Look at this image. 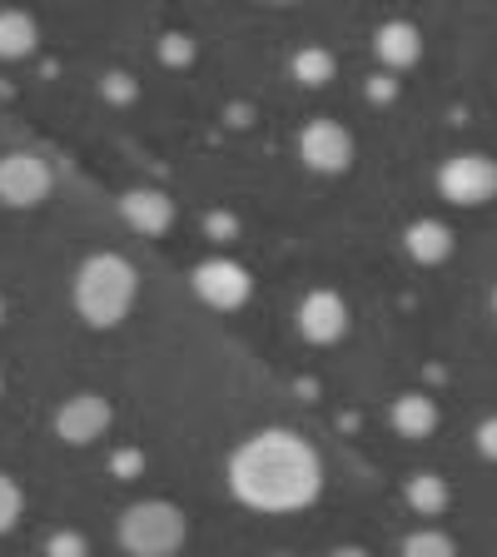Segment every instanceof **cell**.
<instances>
[{
  "instance_id": "1",
  "label": "cell",
  "mask_w": 497,
  "mask_h": 557,
  "mask_svg": "<svg viewBox=\"0 0 497 557\" xmlns=\"http://www.w3.org/2000/svg\"><path fill=\"white\" fill-rule=\"evenodd\" d=\"M229 493L254 512H299L319 503L324 493V453L313 448L299 429L269 423V429L244 433L229 448Z\"/></svg>"
},
{
  "instance_id": "2",
  "label": "cell",
  "mask_w": 497,
  "mask_h": 557,
  "mask_svg": "<svg viewBox=\"0 0 497 557\" xmlns=\"http://www.w3.org/2000/svg\"><path fill=\"white\" fill-rule=\"evenodd\" d=\"M139 299V269L115 249H95L70 274V304L90 329H115Z\"/></svg>"
},
{
  "instance_id": "3",
  "label": "cell",
  "mask_w": 497,
  "mask_h": 557,
  "mask_svg": "<svg viewBox=\"0 0 497 557\" xmlns=\"http://www.w3.org/2000/svg\"><path fill=\"white\" fill-rule=\"evenodd\" d=\"M115 543L129 557H174L189 543V518L174 498H135L115 518Z\"/></svg>"
},
{
  "instance_id": "4",
  "label": "cell",
  "mask_w": 497,
  "mask_h": 557,
  "mask_svg": "<svg viewBox=\"0 0 497 557\" xmlns=\"http://www.w3.org/2000/svg\"><path fill=\"white\" fill-rule=\"evenodd\" d=\"M438 195L458 209H483L497 199V160L487 150H452L438 164Z\"/></svg>"
},
{
  "instance_id": "5",
  "label": "cell",
  "mask_w": 497,
  "mask_h": 557,
  "mask_svg": "<svg viewBox=\"0 0 497 557\" xmlns=\"http://www.w3.org/2000/svg\"><path fill=\"white\" fill-rule=\"evenodd\" d=\"M55 189V170L35 150H5L0 154V205L5 209H35Z\"/></svg>"
},
{
  "instance_id": "6",
  "label": "cell",
  "mask_w": 497,
  "mask_h": 557,
  "mask_svg": "<svg viewBox=\"0 0 497 557\" xmlns=\"http://www.w3.org/2000/svg\"><path fill=\"white\" fill-rule=\"evenodd\" d=\"M189 289H195V299L209 304V309H244L249 294H254V274L229 255H209L189 269Z\"/></svg>"
},
{
  "instance_id": "7",
  "label": "cell",
  "mask_w": 497,
  "mask_h": 557,
  "mask_svg": "<svg viewBox=\"0 0 497 557\" xmlns=\"http://www.w3.org/2000/svg\"><path fill=\"white\" fill-rule=\"evenodd\" d=\"M55 438L70 443V448H90V443H100L104 433H110V423H115V404L104 394H95V388H75L70 398H60L55 408Z\"/></svg>"
},
{
  "instance_id": "8",
  "label": "cell",
  "mask_w": 497,
  "mask_h": 557,
  "mask_svg": "<svg viewBox=\"0 0 497 557\" xmlns=\"http://www.w3.org/2000/svg\"><path fill=\"white\" fill-rule=\"evenodd\" d=\"M359 145H353V129L334 115H313L299 125V160L313 174H344L353 164Z\"/></svg>"
},
{
  "instance_id": "9",
  "label": "cell",
  "mask_w": 497,
  "mask_h": 557,
  "mask_svg": "<svg viewBox=\"0 0 497 557\" xmlns=\"http://www.w3.org/2000/svg\"><path fill=\"white\" fill-rule=\"evenodd\" d=\"M115 209H120V220H125L129 230L154 234V239H160V234H170L174 220H179L174 195H170V189H160V185H129V189H120Z\"/></svg>"
},
{
  "instance_id": "10",
  "label": "cell",
  "mask_w": 497,
  "mask_h": 557,
  "mask_svg": "<svg viewBox=\"0 0 497 557\" xmlns=\"http://www.w3.org/2000/svg\"><path fill=\"white\" fill-rule=\"evenodd\" d=\"M294 319H299V334L309 344H338L348 334V299L338 289H328V284H319V289H309L299 299Z\"/></svg>"
},
{
  "instance_id": "11",
  "label": "cell",
  "mask_w": 497,
  "mask_h": 557,
  "mask_svg": "<svg viewBox=\"0 0 497 557\" xmlns=\"http://www.w3.org/2000/svg\"><path fill=\"white\" fill-rule=\"evenodd\" d=\"M373 50H378V60L398 75V70L423 60V30H418V21H408V15H394V21H383L378 30H373Z\"/></svg>"
},
{
  "instance_id": "12",
  "label": "cell",
  "mask_w": 497,
  "mask_h": 557,
  "mask_svg": "<svg viewBox=\"0 0 497 557\" xmlns=\"http://www.w3.org/2000/svg\"><path fill=\"white\" fill-rule=\"evenodd\" d=\"M388 423H394V433H403V438H428L443 423L438 398L423 394V388H403V394H394V404H388Z\"/></svg>"
},
{
  "instance_id": "13",
  "label": "cell",
  "mask_w": 497,
  "mask_h": 557,
  "mask_svg": "<svg viewBox=\"0 0 497 557\" xmlns=\"http://www.w3.org/2000/svg\"><path fill=\"white\" fill-rule=\"evenodd\" d=\"M452 224L433 220V214H418V220H408L403 230V249L418 259V264H443V259L452 255Z\"/></svg>"
},
{
  "instance_id": "14",
  "label": "cell",
  "mask_w": 497,
  "mask_h": 557,
  "mask_svg": "<svg viewBox=\"0 0 497 557\" xmlns=\"http://www.w3.org/2000/svg\"><path fill=\"white\" fill-rule=\"evenodd\" d=\"M403 503L418 512V518H443L452 503V483L433 468H418V473L403 478Z\"/></svg>"
},
{
  "instance_id": "15",
  "label": "cell",
  "mask_w": 497,
  "mask_h": 557,
  "mask_svg": "<svg viewBox=\"0 0 497 557\" xmlns=\"http://www.w3.org/2000/svg\"><path fill=\"white\" fill-rule=\"evenodd\" d=\"M40 46V21L21 5H0V60H21Z\"/></svg>"
},
{
  "instance_id": "16",
  "label": "cell",
  "mask_w": 497,
  "mask_h": 557,
  "mask_svg": "<svg viewBox=\"0 0 497 557\" xmlns=\"http://www.w3.org/2000/svg\"><path fill=\"white\" fill-rule=\"evenodd\" d=\"M289 70H294V81H299V85H309V90H324V85L338 75V55L328 46H319V40H309V46H299L289 55Z\"/></svg>"
},
{
  "instance_id": "17",
  "label": "cell",
  "mask_w": 497,
  "mask_h": 557,
  "mask_svg": "<svg viewBox=\"0 0 497 557\" xmlns=\"http://www.w3.org/2000/svg\"><path fill=\"white\" fill-rule=\"evenodd\" d=\"M398 557H458V543H452V533H443L438 522H423L398 543Z\"/></svg>"
},
{
  "instance_id": "18",
  "label": "cell",
  "mask_w": 497,
  "mask_h": 557,
  "mask_svg": "<svg viewBox=\"0 0 497 557\" xmlns=\"http://www.w3.org/2000/svg\"><path fill=\"white\" fill-rule=\"evenodd\" d=\"M21 518H25V487H21V478H15V473H5V468H0V537L15 533V528H21Z\"/></svg>"
},
{
  "instance_id": "19",
  "label": "cell",
  "mask_w": 497,
  "mask_h": 557,
  "mask_svg": "<svg viewBox=\"0 0 497 557\" xmlns=\"http://www.w3.org/2000/svg\"><path fill=\"white\" fill-rule=\"evenodd\" d=\"M46 557H90V537L80 528H55L46 537Z\"/></svg>"
},
{
  "instance_id": "20",
  "label": "cell",
  "mask_w": 497,
  "mask_h": 557,
  "mask_svg": "<svg viewBox=\"0 0 497 557\" xmlns=\"http://www.w3.org/2000/svg\"><path fill=\"white\" fill-rule=\"evenodd\" d=\"M110 473H115L120 483H135V478L145 473V448H135V443L115 448V453H110Z\"/></svg>"
},
{
  "instance_id": "21",
  "label": "cell",
  "mask_w": 497,
  "mask_h": 557,
  "mask_svg": "<svg viewBox=\"0 0 497 557\" xmlns=\"http://www.w3.org/2000/svg\"><path fill=\"white\" fill-rule=\"evenodd\" d=\"M160 55L170 60V65H185V60H195V35L164 30V35H160Z\"/></svg>"
},
{
  "instance_id": "22",
  "label": "cell",
  "mask_w": 497,
  "mask_h": 557,
  "mask_svg": "<svg viewBox=\"0 0 497 557\" xmlns=\"http://www.w3.org/2000/svg\"><path fill=\"white\" fill-rule=\"evenodd\" d=\"M104 95H110V100H135L139 95V81L135 75H129V70H110V75H104V85H100Z\"/></svg>"
},
{
  "instance_id": "23",
  "label": "cell",
  "mask_w": 497,
  "mask_h": 557,
  "mask_svg": "<svg viewBox=\"0 0 497 557\" xmlns=\"http://www.w3.org/2000/svg\"><path fill=\"white\" fill-rule=\"evenodd\" d=\"M473 448L483 453L487 463H497V413H487L483 423H477V429H473Z\"/></svg>"
},
{
  "instance_id": "24",
  "label": "cell",
  "mask_w": 497,
  "mask_h": 557,
  "mask_svg": "<svg viewBox=\"0 0 497 557\" xmlns=\"http://www.w3.org/2000/svg\"><path fill=\"white\" fill-rule=\"evenodd\" d=\"M363 90H369V100H394V95H398V81L388 75V70H378V75H369V85H363Z\"/></svg>"
},
{
  "instance_id": "25",
  "label": "cell",
  "mask_w": 497,
  "mask_h": 557,
  "mask_svg": "<svg viewBox=\"0 0 497 557\" xmlns=\"http://www.w3.org/2000/svg\"><path fill=\"white\" fill-rule=\"evenodd\" d=\"M209 234H214V239H234V234H239V220L224 214V209H214V214H209Z\"/></svg>"
},
{
  "instance_id": "26",
  "label": "cell",
  "mask_w": 497,
  "mask_h": 557,
  "mask_svg": "<svg viewBox=\"0 0 497 557\" xmlns=\"http://www.w3.org/2000/svg\"><path fill=\"white\" fill-rule=\"evenodd\" d=\"M324 557H373V553L363 543H338V547H328Z\"/></svg>"
},
{
  "instance_id": "27",
  "label": "cell",
  "mask_w": 497,
  "mask_h": 557,
  "mask_svg": "<svg viewBox=\"0 0 497 557\" xmlns=\"http://www.w3.org/2000/svg\"><path fill=\"white\" fill-rule=\"evenodd\" d=\"M0 324H5V294H0Z\"/></svg>"
},
{
  "instance_id": "28",
  "label": "cell",
  "mask_w": 497,
  "mask_h": 557,
  "mask_svg": "<svg viewBox=\"0 0 497 557\" xmlns=\"http://www.w3.org/2000/svg\"><path fill=\"white\" fill-rule=\"evenodd\" d=\"M0 394H5V369H0Z\"/></svg>"
},
{
  "instance_id": "29",
  "label": "cell",
  "mask_w": 497,
  "mask_h": 557,
  "mask_svg": "<svg viewBox=\"0 0 497 557\" xmlns=\"http://www.w3.org/2000/svg\"><path fill=\"white\" fill-rule=\"evenodd\" d=\"M269 557H294V553H269Z\"/></svg>"
},
{
  "instance_id": "30",
  "label": "cell",
  "mask_w": 497,
  "mask_h": 557,
  "mask_svg": "<svg viewBox=\"0 0 497 557\" xmlns=\"http://www.w3.org/2000/svg\"><path fill=\"white\" fill-rule=\"evenodd\" d=\"M493 313H497V289H493Z\"/></svg>"
}]
</instances>
